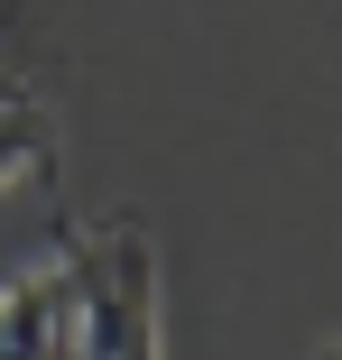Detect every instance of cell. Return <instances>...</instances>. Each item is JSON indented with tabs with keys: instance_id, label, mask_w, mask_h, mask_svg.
<instances>
[{
	"instance_id": "obj_1",
	"label": "cell",
	"mask_w": 342,
	"mask_h": 360,
	"mask_svg": "<svg viewBox=\"0 0 342 360\" xmlns=\"http://www.w3.org/2000/svg\"><path fill=\"white\" fill-rule=\"evenodd\" d=\"M84 314H93V268H84V231H75L28 277L0 286V360H84Z\"/></svg>"
},
{
	"instance_id": "obj_2",
	"label": "cell",
	"mask_w": 342,
	"mask_h": 360,
	"mask_svg": "<svg viewBox=\"0 0 342 360\" xmlns=\"http://www.w3.org/2000/svg\"><path fill=\"white\" fill-rule=\"evenodd\" d=\"M56 176V111L0 75V194H19V185H46Z\"/></svg>"
},
{
	"instance_id": "obj_3",
	"label": "cell",
	"mask_w": 342,
	"mask_h": 360,
	"mask_svg": "<svg viewBox=\"0 0 342 360\" xmlns=\"http://www.w3.org/2000/svg\"><path fill=\"white\" fill-rule=\"evenodd\" d=\"M324 360H342V342H333V351H324Z\"/></svg>"
}]
</instances>
